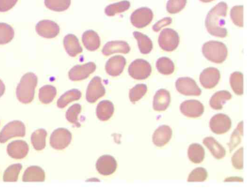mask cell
Wrapping results in <instances>:
<instances>
[{
    "mask_svg": "<svg viewBox=\"0 0 250 188\" xmlns=\"http://www.w3.org/2000/svg\"><path fill=\"white\" fill-rule=\"evenodd\" d=\"M243 134V122L241 121L237 125L235 130L231 134L230 142L228 143L229 151L231 152L241 140V136Z\"/></svg>",
    "mask_w": 250,
    "mask_h": 188,
    "instance_id": "41",
    "label": "cell"
},
{
    "mask_svg": "<svg viewBox=\"0 0 250 188\" xmlns=\"http://www.w3.org/2000/svg\"><path fill=\"white\" fill-rule=\"evenodd\" d=\"M230 16L233 23L237 26H243V6L236 5L230 10Z\"/></svg>",
    "mask_w": 250,
    "mask_h": 188,
    "instance_id": "42",
    "label": "cell"
},
{
    "mask_svg": "<svg viewBox=\"0 0 250 188\" xmlns=\"http://www.w3.org/2000/svg\"><path fill=\"white\" fill-rule=\"evenodd\" d=\"M36 31L40 36L51 38L56 37L60 32L59 25L54 21L50 20H42L36 26Z\"/></svg>",
    "mask_w": 250,
    "mask_h": 188,
    "instance_id": "15",
    "label": "cell"
},
{
    "mask_svg": "<svg viewBox=\"0 0 250 188\" xmlns=\"http://www.w3.org/2000/svg\"><path fill=\"white\" fill-rule=\"evenodd\" d=\"M133 34L137 40L141 53L143 54L149 53L153 48L151 40L146 35L138 31H134Z\"/></svg>",
    "mask_w": 250,
    "mask_h": 188,
    "instance_id": "30",
    "label": "cell"
},
{
    "mask_svg": "<svg viewBox=\"0 0 250 188\" xmlns=\"http://www.w3.org/2000/svg\"><path fill=\"white\" fill-rule=\"evenodd\" d=\"M156 66L158 71L165 75L171 74L175 69L173 61L169 58L165 56L160 57L157 59Z\"/></svg>",
    "mask_w": 250,
    "mask_h": 188,
    "instance_id": "33",
    "label": "cell"
},
{
    "mask_svg": "<svg viewBox=\"0 0 250 188\" xmlns=\"http://www.w3.org/2000/svg\"><path fill=\"white\" fill-rule=\"evenodd\" d=\"M202 53L208 60L216 63H221L226 59L228 49L226 45L220 41L210 40L202 46Z\"/></svg>",
    "mask_w": 250,
    "mask_h": 188,
    "instance_id": "3",
    "label": "cell"
},
{
    "mask_svg": "<svg viewBox=\"0 0 250 188\" xmlns=\"http://www.w3.org/2000/svg\"><path fill=\"white\" fill-rule=\"evenodd\" d=\"M172 22V19L169 17L165 18L158 22L153 26V30L155 32L159 31L162 27L169 25Z\"/></svg>",
    "mask_w": 250,
    "mask_h": 188,
    "instance_id": "47",
    "label": "cell"
},
{
    "mask_svg": "<svg viewBox=\"0 0 250 188\" xmlns=\"http://www.w3.org/2000/svg\"><path fill=\"white\" fill-rule=\"evenodd\" d=\"M175 87L178 92L185 95L199 96L201 94V90L195 81L189 77L178 78Z\"/></svg>",
    "mask_w": 250,
    "mask_h": 188,
    "instance_id": "8",
    "label": "cell"
},
{
    "mask_svg": "<svg viewBox=\"0 0 250 188\" xmlns=\"http://www.w3.org/2000/svg\"><path fill=\"white\" fill-rule=\"evenodd\" d=\"M25 134V127L23 122L14 120L7 124L0 132V143H5L14 137H23Z\"/></svg>",
    "mask_w": 250,
    "mask_h": 188,
    "instance_id": "5",
    "label": "cell"
},
{
    "mask_svg": "<svg viewBox=\"0 0 250 188\" xmlns=\"http://www.w3.org/2000/svg\"><path fill=\"white\" fill-rule=\"evenodd\" d=\"M129 75L134 79L143 80L147 78L151 74L150 64L143 59H136L131 62L128 69Z\"/></svg>",
    "mask_w": 250,
    "mask_h": 188,
    "instance_id": "6",
    "label": "cell"
},
{
    "mask_svg": "<svg viewBox=\"0 0 250 188\" xmlns=\"http://www.w3.org/2000/svg\"><path fill=\"white\" fill-rule=\"evenodd\" d=\"M227 10V4L221 1L208 12L205 19V26L210 35L220 38H225L228 35L227 30L224 27Z\"/></svg>",
    "mask_w": 250,
    "mask_h": 188,
    "instance_id": "1",
    "label": "cell"
},
{
    "mask_svg": "<svg viewBox=\"0 0 250 188\" xmlns=\"http://www.w3.org/2000/svg\"><path fill=\"white\" fill-rule=\"evenodd\" d=\"M179 40V36L176 31L171 28H165L159 34L158 43L163 50L170 52L178 47Z\"/></svg>",
    "mask_w": 250,
    "mask_h": 188,
    "instance_id": "4",
    "label": "cell"
},
{
    "mask_svg": "<svg viewBox=\"0 0 250 188\" xmlns=\"http://www.w3.org/2000/svg\"><path fill=\"white\" fill-rule=\"evenodd\" d=\"M96 68V65L93 62L74 66L68 73L69 78L72 81L84 79L95 71Z\"/></svg>",
    "mask_w": 250,
    "mask_h": 188,
    "instance_id": "12",
    "label": "cell"
},
{
    "mask_svg": "<svg viewBox=\"0 0 250 188\" xmlns=\"http://www.w3.org/2000/svg\"><path fill=\"white\" fill-rule=\"evenodd\" d=\"M37 82V76L33 73H27L22 76L16 89V95L21 102L27 104L33 100Z\"/></svg>",
    "mask_w": 250,
    "mask_h": 188,
    "instance_id": "2",
    "label": "cell"
},
{
    "mask_svg": "<svg viewBox=\"0 0 250 188\" xmlns=\"http://www.w3.org/2000/svg\"><path fill=\"white\" fill-rule=\"evenodd\" d=\"M5 91V85L0 79V97L3 94Z\"/></svg>",
    "mask_w": 250,
    "mask_h": 188,
    "instance_id": "48",
    "label": "cell"
},
{
    "mask_svg": "<svg viewBox=\"0 0 250 188\" xmlns=\"http://www.w3.org/2000/svg\"><path fill=\"white\" fill-rule=\"evenodd\" d=\"M183 114L190 118H196L202 115L204 111L203 104L199 101L194 99L185 100L180 107Z\"/></svg>",
    "mask_w": 250,
    "mask_h": 188,
    "instance_id": "13",
    "label": "cell"
},
{
    "mask_svg": "<svg viewBox=\"0 0 250 188\" xmlns=\"http://www.w3.org/2000/svg\"><path fill=\"white\" fill-rule=\"evenodd\" d=\"M172 130L167 125L159 127L152 136V141L157 147H162L168 143L172 136Z\"/></svg>",
    "mask_w": 250,
    "mask_h": 188,
    "instance_id": "19",
    "label": "cell"
},
{
    "mask_svg": "<svg viewBox=\"0 0 250 188\" xmlns=\"http://www.w3.org/2000/svg\"><path fill=\"white\" fill-rule=\"evenodd\" d=\"M47 132L44 129H39L34 131L31 136V142L34 148L41 150L45 147Z\"/></svg>",
    "mask_w": 250,
    "mask_h": 188,
    "instance_id": "31",
    "label": "cell"
},
{
    "mask_svg": "<svg viewBox=\"0 0 250 188\" xmlns=\"http://www.w3.org/2000/svg\"><path fill=\"white\" fill-rule=\"evenodd\" d=\"M220 78V72L214 67H208L205 69L201 73L199 77L201 85L206 89L214 88L218 84Z\"/></svg>",
    "mask_w": 250,
    "mask_h": 188,
    "instance_id": "14",
    "label": "cell"
},
{
    "mask_svg": "<svg viewBox=\"0 0 250 188\" xmlns=\"http://www.w3.org/2000/svg\"><path fill=\"white\" fill-rule=\"evenodd\" d=\"M200 0L201 1L203 2L206 3V2H209L212 1H213L214 0Z\"/></svg>",
    "mask_w": 250,
    "mask_h": 188,
    "instance_id": "49",
    "label": "cell"
},
{
    "mask_svg": "<svg viewBox=\"0 0 250 188\" xmlns=\"http://www.w3.org/2000/svg\"><path fill=\"white\" fill-rule=\"evenodd\" d=\"M81 96V92L79 90H70L60 97L57 102V106L61 109L63 108L70 102L79 100Z\"/></svg>",
    "mask_w": 250,
    "mask_h": 188,
    "instance_id": "29",
    "label": "cell"
},
{
    "mask_svg": "<svg viewBox=\"0 0 250 188\" xmlns=\"http://www.w3.org/2000/svg\"><path fill=\"white\" fill-rule=\"evenodd\" d=\"M188 154L190 161L194 163L199 164L203 161L205 151L204 148L201 145L193 143L189 145Z\"/></svg>",
    "mask_w": 250,
    "mask_h": 188,
    "instance_id": "28",
    "label": "cell"
},
{
    "mask_svg": "<svg viewBox=\"0 0 250 188\" xmlns=\"http://www.w3.org/2000/svg\"><path fill=\"white\" fill-rule=\"evenodd\" d=\"M153 14L152 10L143 7L135 10L130 16L132 25L138 28H142L148 25L152 20Z\"/></svg>",
    "mask_w": 250,
    "mask_h": 188,
    "instance_id": "9",
    "label": "cell"
},
{
    "mask_svg": "<svg viewBox=\"0 0 250 188\" xmlns=\"http://www.w3.org/2000/svg\"><path fill=\"white\" fill-rule=\"evenodd\" d=\"M105 93V90L102 83L101 78L94 76L90 81L86 93V100L91 103L95 102Z\"/></svg>",
    "mask_w": 250,
    "mask_h": 188,
    "instance_id": "11",
    "label": "cell"
},
{
    "mask_svg": "<svg viewBox=\"0 0 250 188\" xmlns=\"http://www.w3.org/2000/svg\"><path fill=\"white\" fill-rule=\"evenodd\" d=\"M208 177V172L206 169L202 167H198L194 169L189 174L188 181L203 182Z\"/></svg>",
    "mask_w": 250,
    "mask_h": 188,
    "instance_id": "43",
    "label": "cell"
},
{
    "mask_svg": "<svg viewBox=\"0 0 250 188\" xmlns=\"http://www.w3.org/2000/svg\"><path fill=\"white\" fill-rule=\"evenodd\" d=\"M63 45L67 53L70 56H75L83 51L78 38L73 34H68L63 38Z\"/></svg>",
    "mask_w": 250,
    "mask_h": 188,
    "instance_id": "22",
    "label": "cell"
},
{
    "mask_svg": "<svg viewBox=\"0 0 250 188\" xmlns=\"http://www.w3.org/2000/svg\"><path fill=\"white\" fill-rule=\"evenodd\" d=\"M130 6V2L125 0L107 6L105 8L104 12L108 16H113L117 14L126 11Z\"/></svg>",
    "mask_w": 250,
    "mask_h": 188,
    "instance_id": "35",
    "label": "cell"
},
{
    "mask_svg": "<svg viewBox=\"0 0 250 188\" xmlns=\"http://www.w3.org/2000/svg\"><path fill=\"white\" fill-rule=\"evenodd\" d=\"M22 165L20 163L14 164L9 166L5 170L3 175L4 182H16L18 180L19 174L22 169Z\"/></svg>",
    "mask_w": 250,
    "mask_h": 188,
    "instance_id": "36",
    "label": "cell"
},
{
    "mask_svg": "<svg viewBox=\"0 0 250 188\" xmlns=\"http://www.w3.org/2000/svg\"><path fill=\"white\" fill-rule=\"evenodd\" d=\"M82 110V107L80 104H74L70 106L67 110L65 114L66 119L70 123L74 124L77 127L81 126L78 121V115Z\"/></svg>",
    "mask_w": 250,
    "mask_h": 188,
    "instance_id": "38",
    "label": "cell"
},
{
    "mask_svg": "<svg viewBox=\"0 0 250 188\" xmlns=\"http://www.w3.org/2000/svg\"><path fill=\"white\" fill-rule=\"evenodd\" d=\"M70 4L71 0H44V4L47 8L57 12L67 10Z\"/></svg>",
    "mask_w": 250,
    "mask_h": 188,
    "instance_id": "37",
    "label": "cell"
},
{
    "mask_svg": "<svg viewBox=\"0 0 250 188\" xmlns=\"http://www.w3.org/2000/svg\"><path fill=\"white\" fill-rule=\"evenodd\" d=\"M130 50L129 45L125 41H111L104 45L102 49V53L105 56H109L116 53L127 54Z\"/></svg>",
    "mask_w": 250,
    "mask_h": 188,
    "instance_id": "21",
    "label": "cell"
},
{
    "mask_svg": "<svg viewBox=\"0 0 250 188\" xmlns=\"http://www.w3.org/2000/svg\"><path fill=\"white\" fill-rule=\"evenodd\" d=\"M117 167L115 159L110 155L101 156L97 161L96 168L101 175L107 176L114 173Z\"/></svg>",
    "mask_w": 250,
    "mask_h": 188,
    "instance_id": "16",
    "label": "cell"
},
{
    "mask_svg": "<svg viewBox=\"0 0 250 188\" xmlns=\"http://www.w3.org/2000/svg\"><path fill=\"white\" fill-rule=\"evenodd\" d=\"M231 126V121L226 114L219 113L213 115L210 120L209 127L211 131L221 134L227 132Z\"/></svg>",
    "mask_w": 250,
    "mask_h": 188,
    "instance_id": "10",
    "label": "cell"
},
{
    "mask_svg": "<svg viewBox=\"0 0 250 188\" xmlns=\"http://www.w3.org/2000/svg\"><path fill=\"white\" fill-rule=\"evenodd\" d=\"M45 180V172L40 167L32 166L25 170L22 180L23 182H43Z\"/></svg>",
    "mask_w": 250,
    "mask_h": 188,
    "instance_id": "23",
    "label": "cell"
},
{
    "mask_svg": "<svg viewBox=\"0 0 250 188\" xmlns=\"http://www.w3.org/2000/svg\"><path fill=\"white\" fill-rule=\"evenodd\" d=\"M29 146L22 140H14L9 143L7 147L8 154L12 158L21 159L25 157L28 153Z\"/></svg>",
    "mask_w": 250,
    "mask_h": 188,
    "instance_id": "17",
    "label": "cell"
},
{
    "mask_svg": "<svg viewBox=\"0 0 250 188\" xmlns=\"http://www.w3.org/2000/svg\"><path fill=\"white\" fill-rule=\"evenodd\" d=\"M203 143L208 149L213 156L217 159H221L226 155L225 148L213 137H207L203 140Z\"/></svg>",
    "mask_w": 250,
    "mask_h": 188,
    "instance_id": "24",
    "label": "cell"
},
{
    "mask_svg": "<svg viewBox=\"0 0 250 188\" xmlns=\"http://www.w3.org/2000/svg\"><path fill=\"white\" fill-rule=\"evenodd\" d=\"M187 0H168L166 8L170 14H176L182 10L185 7Z\"/></svg>",
    "mask_w": 250,
    "mask_h": 188,
    "instance_id": "44",
    "label": "cell"
},
{
    "mask_svg": "<svg viewBox=\"0 0 250 188\" xmlns=\"http://www.w3.org/2000/svg\"><path fill=\"white\" fill-rule=\"evenodd\" d=\"M82 41L86 49L94 51L100 45V39L98 34L93 30L85 31L82 36Z\"/></svg>",
    "mask_w": 250,
    "mask_h": 188,
    "instance_id": "25",
    "label": "cell"
},
{
    "mask_svg": "<svg viewBox=\"0 0 250 188\" xmlns=\"http://www.w3.org/2000/svg\"><path fill=\"white\" fill-rule=\"evenodd\" d=\"M233 166L237 169H242L243 168V148L241 147L233 155L231 158Z\"/></svg>",
    "mask_w": 250,
    "mask_h": 188,
    "instance_id": "45",
    "label": "cell"
},
{
    "mask_svg": "<svg viewBox=\"0 0 250 188\" xmlns=\"http://www.w3.org/2000/svg\"><path fill=\"white\" fill-rule=\"evenodd\" d=\"M57 94L56 88L50 85H44L39 90V98L40 101L43 104L51 103Z\"/></svg>",
    "mask_w": 250,
    "mask_h": 188,
    "instance_id": "32",
    "label": "cell"
},
{
    "mask_svg": "<svg viewBox=\"0 0 250 188\" xmlns=\"http://www.w3.org/2000/svg\"><path fill=\"white\" fill-rule=\"evenodd\" d=\"M71 139L70 131L65 128H58L50 135V144L53 149L62 150L69 145Z\"/></svg>",
    "mask_w": 250,
    "mask_h": 188,
    "instance_id": "7",
    "label": "cell"
},
{
    "mask_svg": "<svg viewBox=\"0 0 250 188\" xmlns=\"http://www.w3.org/2000/svg\"><path fill=\"white\" fill-rule=\"evenodd\" d=\"M147 92V86L145 84L136 85L129 91V97L130 101L133 103L139 100Z\"/></svg>",
    "mask_w": 250,
    "mask_h": 188,
    "instance_id": "40",
    "label": "cell"
},
{
    "mask_svg": "<svg viewBox=\"0 0 250 188\" xmlns=\"http://www.w3.org/2000/svg\"><path fill=\"white\" fill-rule=\"evenodd\" d=\"M170 100L169 92L164 89H159L154 96L153 108L156 111H164L169 105Z\"/></svg>",
    "mask_w": 250,
    "mask_h": 188,
    "instance_id": "20",
    "label": "cell"
},
{
    "mask_svg": "<svg viewBox=\"0 0 250 188\" xmlns=\"http://www.w3.org/2000/svg\"><path fill=\"white\" fill-rule=\"evenodd\" d=\"M230 86L235 94H243V75L240 72L232 73L229 78Z\"/></svg>",
    "mask_w": 250,
    "mask_h": 188,
    "instance_id": "34",
    "label": "cell"
},
{
    "mask_svg": "<svg viewBox=\"0 0 250 188\" xmlns=\"http://www.w3.org/2000/svg\"><path fill=\"white\" fill-rule=\"evenodd\" d=\"M125 64L126 59L123 56H113L107 61L105 66V71L111 76H118L123 72Z\"/></svg>",
    "mask_w": 250,
    "mask_h": 188,
    "instance_id": "18",
    "label": "cell"
},
{
    "mask_svg": "<svg viewBox=\"0 0 250 188\" xmlns=\"http://www.w3.org/2000/svg\"><path fill=\"white\" fill-rule=\"evenodd\" d=\"M18 0H0V12L7 11L13 8Z\"/></svg>",
    "mask_w": 250,
    "mask_h": 188,
    "instance_id": "46",
    "label": "cell"
},
{
    "mask_svg": "<svg viewBox=\"0 0 250 188\" xmlns=\"http://www.w3.org/2000/svg\"><path fill=\"white\" fill-rule=\"evenodd\" d=\"M231 97V94L227 91H218L211 97L209 105L214 110H221L226 101L230 99Z\"/></svg>",
    "mask_w": 250,
    "mask_h": 188,
    "instance_id": "27",
    "label": "cell"
},
{
    "mask_svg": "<svg viewBox=\"0 0 250 188\" xmlns=\"http://www.w3.org/2000/svg\"><path fill=\"white\" fill-rule=\"evenodd\" d=\"M14 36V31L10 25L5 23H0V44L9 42Z\"/></svg>",
    "mask_w": 250,
    "mask_h": 188,
    "instance_id": "39",
    "label": "cell"
},
{
    "mask_svg": "<svg viewBox=\"0 0 250 188\" xmlns=\"http://www.w3.org/2000/svg\"><path fill=\"white\" fill-rule=\"evenodd\" d=\"M114 111L113 104L110 101L104 100L100 102L96 108V115L101 121L108 120Z\"/></svg>",
    "mask_w": 250,
    "mask_h": 188,
    "instance_id": "26",
    "label": "cell"
}]
</instances>
